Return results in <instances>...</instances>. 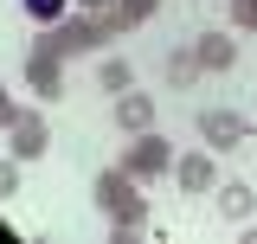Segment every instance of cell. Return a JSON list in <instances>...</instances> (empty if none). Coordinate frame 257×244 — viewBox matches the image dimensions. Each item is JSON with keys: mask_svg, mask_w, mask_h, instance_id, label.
Instances as JSON below:
<instances>
[{"mask_svg": "<svg viewBox=\"0 0 257 244\" xmlns=\"http://www.w3.org/2000/svg\"><path fill=\"white\" fill-rule=\"evenodd\" d=\"M193 52H199V71H231L238 64V39L231 32H199Z\"/></svg>", "mask_w": 257, "mask_h": 244, "instance_id": "cell-9", "label": "cell"}, {"mask_svg": "<svg viewBox=\"0 0 257 244\" xmlns=\"http://www.w3.org/2000/svg\"><path fill=\"white\" fill-rule=\"evenodd\" d=\"M174 180H180V193H212V186H219V167H212L206 148H193V154L174 161Z\"/></svg>", "mask_w": 257, "mask_h": 244, "instance_id": "cell-6", "label": "cell"}, {"mask_svg": "<svg viewBox=\"0 0 257 244\" xmlns=\"http://www.w3.org/2000/svg\"><path fill=\"white\" fill-rule=\"evenodd\" d=\"M13 116H20V103H13V90H7V84H0V129H7Z\"/></svg>", "mask_w": 257, "mask_h": 244, "instance_id": "cell-16", "label": "cell"}, {"mask_svg": "<svg viewBox=\"0 0 257 244\" xmlns=\"http://www.w3.org/2000/svg\"><path fill=\"white\" fill-rule=\"evenodd\" d=\"M199 135H206V148H238V142H251V116L244 109H206Z\"/></svg>", "mask_w": 257, "mask_h": 244, "instance_id": "cell-4", "label": "cell"}, {"mask_svg": "<svg viewBox=\"0 0 257 244\" xmlns=\"http://www.w3.org/2000/svg\"><path fill=\"white\" fill-rule=\"evenodd\" d=\"M13 193H20V161L7 154V161H0V199H13Z\"/></svg>", "mask_w": 257, "mask_h": 244, "instance_id": "cell-14", "label": "cell"}, {"mask_svg": "<svg viewBox=\"0 0 257 244\" xmlns=\"http://www.w3.org/2000/svg\"><path fill=\"white\" fill-rule=\"evenodd\" d=\"M96 84H103V90H116V96L135 90V77H128V64H122V58H103V64H96Z\"/></svg>", "mask_w": 257, "mask_h": 244, "instance_id": "cell-11", "label": "cell"}, {"mask_svg": "<svg viewBox=\"0 0 257 244\" xmlns=\"http://www.w3.org/2000/svg\"><path fill=\"white\" fill-rule=\"evenodd\" d=\"M122 167H128V174H135L142 186H148V180H161V174H174V148H167V135H155V129L128 135V148H122Z\"/></svg>", "mask_w": 257, "mask_h": 244, "instance_id": "cell-2", "label": "cell"}, {"mask_svg": "<svg viewBox=\"0 0 257 244\" xmlns=\"http://www.w3.org/2000/svg\"><path fill=\"white\" fill-rule=\"evenodd\" d=\"M20 7H26L32 26H52V20H64V13H71V0H20Z\"/></svg>", "mask_w": 257, "mask_h": 244, "instance_id": "cell-12", "label": "cell"}, {"mask_svg": "<svg viewBox=\"0 0 257 244\" xmlns=\"http://www.w3.org/2000/svg\"><path fill=\"white\" fill-rule=\"evenodd\" d=\"M231 26H244V32H257V0H231Z\"/></svg>", "mask_w": 257, "mask_h": 244, "instance_id": "cell-15", "label": "cell"}, {"mask_svg": "<svg viewBox=\"0 0 257 244\" xmlns=\"http://www.w3.org/2000/svg\"><path fill=\"white\" fill-rule=\"evenodd\" d=\"M161 71H167V84H174V90H187V84H199V52H193V45H180V52H167V64H161Z\"/></svg>", "mask_w": 257, "mask_h": 244, "instance_id": "cell-10", "label": "cell"}, {"mask_svg": "<svg viewBox=\"0 0 257 244\" xmlns=\"http://www.w3.org/2000/svg\"><path fill=\"white\" fill-rule=\"evenodd\" d=\"M45 148H52V122L39 116V109H20V116L7 122V154L13 161H45Z\"/></svg>", "mask_w": 257, "mask_h": 244, "instance_id": "cell-3", "label": "cell"}, {"mask_svg": "<svg viewBox=\"0 0 257 244\" xmlns=\"http://www.w3.org/2000/svg\"><path fill=\"white\" fill-rule=\"evenodd\" d=\"M135 186H142V180L128 174L122 161H116V167H103V174L90 180V199H96V212L109 218V238H116V244H128L142 225H148V199H142Z\"/></svg>", "mask_w": 257, "mask_h": 244, "instance_id": "cell-1", "label": "cell"}, {"mask_svg": "<svg viewBox=\"0 0 257 244\" xmlns=\"http://www.w3.org/2000/svg\"><path fill=\"white\" fill-rule=\"evenodd\" d=\"M77 7H84V13H109L116 0H77Z\"/></svg>", "mask_w": 257, "mask_h": 244, "instance_id": "cell-17", "label": "cell"}, {"mask_svg": "<svg viewBox=\"0 0 257 244\" xmlns=\"http://www.w3.org/2000/svg\"><path fill=\"white\" fill-rule=\"evenodd\" d=\"M109 116H116L122 135H142V129H155V96L148 90H122L116 103H109Z\"/></svg>", "mask_w": 257, "mask_h": 244, "instance_id": "cell-5", "label": "cell"}, {"mask_svg": "<svg viewBox=\"0 0 257 244\" xmlns=\"http://www.w3.org/2000/svg\"><path fill=\"white\" fill-rule=\"evenodd\" d=\"M26 90L45 96V103H58V96H64V64L58 58H32V52H26Z\"/></svg>", "mask_w": 257, "mask_h": 244, "instance_id": "cell-8", "label": "cell"}, {"mask_svg": "<svg viewBox=\"0 0 257 244\" xmlns=\"http://www.w3.org/2000/svg\"><path fill=\"white\" fill-rule=\"evenodd\" d=\"M116 13H122V26H142L161 13V0H116Z\"/></svg>", "mask_w": 257, "mask_h": 244, "instance_id": "cell-13", "label": "cell"}, {"mask_svg": "<svg viewBox=\"0 0 257 244\" xmlns=\"http://www.w3.org/2000/svg\"><path fill=\"white\" fill-rule=\"evenodd\" d=\"M212 206H219L225 225H244V218L257 212V193H251L244 180H225V186H212Z\"/></svg>", "mask_w": 257, "mask_h": 244, "instance_id": "cell-7", "label": "cell"}]
</instances>
